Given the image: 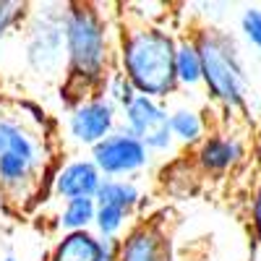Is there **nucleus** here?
<instances>
[{"mask_svg": "<svg viewBox=\"0 0 261 261\" xmlns=\"http://www.w3.org/2000/svg\"><path fill=\"white\" fill-rule=\"evenodd\" d=\"M201 55V86L212 102L225 110H243L248 97V73L235 37L214 27L191 32Z\"/></svg>", "mask_w": 261, "mask_h": 261, "instance_id": "20e7f679", "label": "nucleus"}, {"mask_svg": "<svg viewBox=\"0 0 261 261\" xmlns=\"http://www.w3.org/2000/svg\"><path fill=\"white\" fill-rule=\"evenodd\" d=\"M94 214H97V201L94 199H71L63 201L55 217V225L60 232H81L94 227Z\"/></svg>", "mask_w": 261, "mask_h": 261, "instance_id": "dca6fc26", "label": "nucleus"}, {"mask_svg": "<svg viewBox=\"0 0 261 261\" xmlns=\"http://www.w3.org/2000/svg\"><path fill=\"white\" fill-rule=\"evenodd\" d=\"M3 261H18V258H16V256H6Z\"/></svg>", "mask_w": 261, "mask_h": 261, "instance_id": "412c9836", "label": "nucleus"}, {"mask_svg": "<svg viewBox=\"0 0 261 261\" xmlns=\"http://www.w3.org/2000/svg\"><path fill=\"white\" fill-rule=\"evenodd\" d=\"M120 125V110L105 94L79 102L65 115V139L79 149H92Z\"/></svg>", "mask_w": 261, "mask_h": 261, "instance_id": "6e6552de", "label": "nucleus"}, {"mask_svg": "<svg viewBox=\"0 0 261 261\" xmlns=\"http://www.w3.org/2000/svg\"><path fill=\"white\" fill-rule=\"evenodd\" d=\"M243 160H246L243 139H238L232 134H220V130L209 134L191 154L193 167L204 172V175H214V178L232 172Z\"/></svg>", "mask_w": 261, "mask_h": 261, "instance_id": "9d476101", "label": "nucleus"}, {"mask_svg": "<svg viewBox=\"0 0 261 261\" xmlns=\"http://www.w3.org/2000/svg\"><path fill=\"white\" fill-rule=\"evenodd\" d=\"M251 227H253V238L256 243L261 246V183L253 191V199H251Z\"/></svg>", "mask_w": 261, "mask_h": 261, "instance_id": "aec40b11", "label": "nucleus"}, {"mask_svg": "<svg viewBox=\"0 0 261 261\" xmlns=\"http://www.w3.org/2000/svg\"><path fill=\"white\" fill-rule=\"evenodd\" d=\"M120 125L139 136L151 154H170L175 149V136L170 130V105L139 94L120 113Z\"/></svg>", "mask_w": 261, "mask_h": 261, "instance_id": "0eeeda50", "label": "nucleus"}, {"mask_svg": "<svg viewBox=\"0 0 261 261\" xmlns=\"http://www.w3.org/2000/svg\"><path fill=\"white\" fill-rule=\"evenodd\" d=\"M118 261H175L167 222L160 217L136 220L120 238Z\"/></svg>", "mask_w": 261, "mask_h": 261, "instance_id": "1a4fd4ad", "label": "nucleus"}, {"mask_svg": "<svg viewBox=\"0 0 261 261\" xmlns=\"http://www.w3.org/2000/svg\"><path fill=\"white\" fill-rule=\"evenodd\" d=\"M144 191L139 186V180H120V178H105L94 201L97 204H110V206H120L125 212H130L139 220V206L144 204Z\"/></svg>", "mask_w": 261, "mask_h": 261, "instance_id": "4468645a", "label": "nucleus"}, {"mask_svg": "<svg viewBox=\"0 0 261 261\" xmlns=\"http://www.w3.org/2000/svg\"><path fill=\"white\" fill-rule=\"evenodd\" d=\"M102 94L110 99L120 113L139 97V92L134 89V84H130L118 68H113L110 73H107V79H105V84H102Z\"/></svg>", "mask_w": 261, "mask_h": 261, "instance_id": "f3484780", "label": "nucleus"}, {"mask_svg": "<svg viewBox=\"0 0 261 261\" xmlns=\"http://www.w3.org/2000/svg\"><path fill=\"white\" fill-rule=\"evenodd\" d=\"M120 241H105L94 230L60 232L47 261H118Z\"/></svg>", "mask_w": 261, "mask_h": 261, "instance_id": "f8f14e48", "label": "nucleus"}, {"mask_svg": "<svg viewBox=\"0 0 261 261\" xmlns=\"http://www.w3.org/2000/svg\"><path fill=\"white\" fill-rule=\"evenodd\" d=\"M65 79L63 105L73 107L94 94H102V84L115 68L118 21L102 11L99 3L65 6Z\"/></svg>", "mask_w": 261, "mask_h": 261, "instance_id": "f257e3e1", "label": "nucleus"}, {"mask_svg": "<svg viewBox=\"0 0 261 261\" xmlns=\"http://www.w3.org/2000/svg\"><path fill=\"white\" fill-rule=\"evenodd\" d=\"M175 76H178V86L186 92L201 86V55H199V47H196V39L191 32H180L178 37Z\"/></svg>", "mask_w": 261, "mask_h": 261, "instance_id": "2eb2a0df", "label": "nucleus"}, {"mask_svg": "<svg viewBox=\"0 0 261 261\" xmlns=\"http://www.w3.org/2000/svg\"><path fill=\"white\" fill-rule=\"evenodd\" d=\"M27 16H29V6L27 3L0 0V42H6L13 32H21Z\"/></svg>", "mask_w": 261, "mask_h": 261, "instance_id": "a211bd4d", "label": "nucleus"}, {"mask_svg": "<svg viewBox=\"0 0 261 261\" xmlns=\"http://www.w3.org/2000/svg\"><path fill=\"white\" fill-rule=\"evenodd\" d=\"M102 172L97 165L86 157H71L65 160L50 178L53 196L60 201H71V199H94L99 186H102Z\"/></svg>", "mask_w": 261, "mask_h": 261, "instance_id": "9b49d317", "label": "nucleus"}, {"mask_svg": "<svg viewBox=\"0 0 261 261\" xmlns=\"http://www.w3.org/2000/svg\"><path fill=\"white\" fill-rule=\"evenodd\" d=\"M65 6L68 3H39L32 6L24 21V60L39 79H65Z\"/></svg>", "mask_w": 261, "mask_h": 261, "instance_id": "39448f33", "label": "nucleus"}, {"mask_svg": "<svg viewBox=\"0 0 261 261\" xmlns=\"http://www.w3.org/2000/svg\"><path fill=\"white\" fill-rule=\"evenodd\" d=\"M241 32L251 45L261 53V8L258 6H248L241 13Z\"/></svg>", "mask_w": 261, "mask_h": 261, "instance_id": "6ab92c4d", "label": "nucleus"}, {"mask_svg": "<svg viewBox=\"0 0 261 261\" xmlns=\"http://www.w3.org/2000/svg\"><path fill=\"white\" fill-rule=\"evenodd\" d=\"M151 151L146 144L134 136L128 128L118 125L107 139L89 149V160L97 165L102 178H120V180H136L141 172L151 165Z\"/></svg>", "mask_w": 261, "mask_h": 261, "instance_id": "423d86ee", "label": "nucleus"}, {"mask_svg": "<svg viewBox=\"0 0 261 261\" xmlns=\"http://www.w3.org/2000/svg\"><path fill=\"white\" fill-rule=\"evenodd\" d=\"M178 32L165 21L144 24L120 16L118 21V45H115V68L134 84L144 97L167 102L178 94L175 76V53Z\"/></svg>", "mask_w": 261, "mask_h": 261, "instance_id": "7ed1b4c3", "label": "nucleus"}, {"mask_svg": "<svg viewBox=\"0 0 261 261\" xmlns=\"http://www.w3.org/2000/svg\"><path fill=\"white\" fill-rule=\"evenodd\" d=\"M29 105H0V193L16 206H29L42 191L53 146L45 113H27Z\"/></svg>", "mask_w": 261, "mask_h": 261, "instance_id": "f03ea898", "label": "nucleus"}, {"mask_svg": "<svg viewBox=\"0 0 261 261\" xmlns=\"http://www.w3.org/2000/svg\"><path fill=\"white\" fill-rule=\"evenodd\" d=\"M170 130H172V136H175V144L196 149L209 136L204 110H199V107H193L188 102L170 105Z\"/></svg>", "mask_w": 261, "mask_h": 261, "instance_id": "ddd939ff", "label": "nucleus"}]
</instances>
